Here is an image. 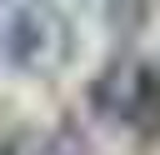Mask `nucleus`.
<instances>
[{
  "mask_svg": "<svg viewBox=\"0 0 160 155\" xmlns=\"http://www.w3.org/2000/svg\"><path fill=\"white\" fill-rule=\"evenodd\" d=\"M0 155H85V145H80L70 130H25V135H15Z\"/></svg>",
  "mask_w": 160,
  "mask_h": 155,
  "instance_id": "nucleus-3",
  "label": "nucleus"
},
{
  "mask_svg": "<svg viewBox=\"0 0 160 155\" xmlns=\"http://www.w3.org/2000/svg\"><path fill=\"white\" fill-rule=\"evenodd\" d=\"M95 110L125 125L140 140H160V65L150 60H110V70L95 80Z\"/></svg>",
  "mask_w": 160,
  "mask_h": 155,
  "instance_id": "nucleus-2",
  "label": "nucleus"
},
{
  "mask_svg": "<svg viewBox=\"0 0 160 155\" xmlns=\"http://www.w3.org/2000/svg\"><path fill=\"white\" fill-rule=\"evenodd\" d=\"M0 50L25 75H55V70H65V60L75 50L70 15L55 0H20L0 25Z\"/></svg>",
  "mask_w": 160,
  "mask_h": 155,
  "instance_id": "nucleus-1",
  "label": "nucleus"
}]
</instances>
